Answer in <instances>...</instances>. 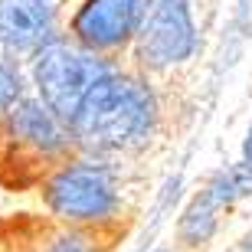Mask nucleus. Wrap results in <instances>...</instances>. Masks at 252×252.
<instances>
[{"mask_svg": "<svg viewBox=\"0 0 252 252\" xmlns=\"http://www.w3.org/2000/svg\"><path fill=\"white\" fill-rule=\"evenodd\" d=\"M249 252H252V236H249Z\"/></svg>", "mask_w": 252, "mask_h": 252, "instance_id": "nucleus-11", "label": "nucleus"}, {"mask_svg": "<svg viewBox=\"0 0 252 252\" xmlns=\"http://www.w3.org/2000/svg\"><path fill=\"white\" fill-rule=\"evenodd\" d=\"M53 13L46 0H0V43L7 49H36L49 39Z\"/></svg>", "mask_w": 252, "mask_h": 252, "instance_id": "nucleus-7", "label": "nucleus"}, {"mask_svg": "<svg viewBox=\"0 0 252 252\" xmlns=\"http://www.w3.org/2000/svg\"><path fill=\"white\" fill-rule=\"evenodd\" d=\"M7 128L20 144H27L39 154H56L69 144V131L63 128V122L36 98L13 105L7 112Z\"/></svg>", "mask_w": 252, "mask_h": 252, "instance_id": "nucleus-8", "label": "nucleus"}, {"mask_svg": "<svg viewBox=\"0 0 252 252\" xmlns=\"http://www.w3.org/2000/svg\"><path fill=\"white\" fill-rule=\"evenodd\" d=\"M36 85L43 95V105L56 115L59 122H69L79 115L85 95L92 85L108 75L105 63L89 49L69 46V43H46L36 56Z\"/></svg>", "mask_w": 252, "mask_h": 252, "instance_id": "nucleus-2", "label": "nucleus"}, {"mask_svg": "<svg viewBox=\"0 0 252 252\" xmlns=\"http://www.w3.org/2000/svg\"><path fill=\"white\" fill-rule=\"evenodd\" d=\"M20 98V75L7 63H0V112H10Z\"/></svg>", "mask_w": 252, "mask_h": 252, "instance_id": "nucleus-9", "label": "nucleus"}, {"mask_svg": "<svg viewBox=\"0 0 252 252\" xmlns=\"http://www.w3.org/2000/svg\"><path fill=\"white\" fill-rule=\"evenodd\" d=\"M46 203L49 210L65 223H105L118 213L122 196L115 187V177L105 164L79 160L69 164L46 184Z\"/></svg>", "mask_w": 252, "mask_h": 252, "instance_id": "nucleus-3", "label": "nucleus"}, {"mask_svg": "<svg viewBox=\"0 0 252 252\" xmlns=\"http://www.w3.org/2000/svg\"><path fill=\"white\" fill-rule=\"evenodd\" d=\"M138 56L148 65L184 63L196 49V30L190 0H141L138 17Z\"/></svg>", "mask_w": 252, "mask_h": 252, "instance_id": "nucleus-4", "label": "nucleus"}, {"mask_svg": "<svg viewBox=\"0 0 252 252\" xmlns=\"http://www.w3.org/2000/svg\"><path fill=\"white\" fill-rule=\"evenodd\" d=\"M249 180H252V174L246 167L229 170V174H220V177L190 203L187 213H184V220H180V239H184L187 246L206 243V239L213 236V229H216L220 210L229 206L243 190H249Z\"/></svg>", "mask_w": 252, "mask_h": 252, "instance_id": "nucleus-6", "label": "nucleus"}, {"mask_svg": "<svg viewBox=\"0 0 252 252\" xmlns=\"http://www.w3.org/2000/svg\"><path fill=\"white\" fill-rule=\"evenodd\" d=\"M154 102L144 85L125 75H105L85 95L79 115L72 118V134L92 151L134 148L151 134Z\"/></svg>", "mask_w": 252, "mask_h": 252, "instance_id": "nucleus-1", "label": "nucleus"}, {"mask_svg": "<svg viewBox=\"0 0 252 252\" xmlns=\"http://www.w3.org/2000/svg\"><path fill=\"white\" fill-rule=\"evenodd\" d=\"M243 167L252 174V122H249V131H246V144H243Z\"/></svg>", "mask_w": 252, "mask_h": 252, "instance_id": "nucleus-10", "label": "nucleus"}, {"mask_svg": "<svg viewBox=\"0 0 252 252\" xmlns=\"http://www.w3.org/2000/svg\"><path fill=\"white\" fill-rule=\"evenodd\" d=\"M141 0H85L72 20V33L89 49H115L138 30Z\"/></svg>", "mask_w": 252, "mask_h": 252, "instance_id": "nucleus-5", "label": "nucleus"}, {"mask_svg": "<svg viewBox=\"0 0 252 252\" xmlns=\"http://www.w3.org/2000/svg\"><path fill=\"white\" fill-rule=\"evenodd\" d=\"M160 252H167V249H160Z\"/></svg>", "mask_w": 252, "mask_h": 252, "instance_id": "nucleus-12", "label": "nucleus"}]
</instances>
